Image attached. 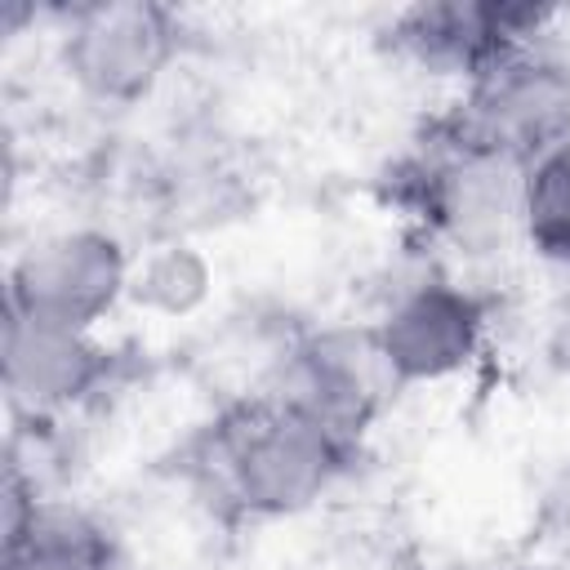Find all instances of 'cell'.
Segmentation results:
<instances>
[{
  "mask_svg": "<svg viewBox=\"0 0 570 570\" xmlns=\"http://www.w3.org/2000/svg\"><path fill=\"white\" fill-rule=\"evenodd\" d=\"M4 570H116V539L94 512L67 499H40L36 481H22L9 463Z\"/></svg>",
  "mask_w": 570,
  "mask_h": 570,
  "instance_id": "9c48e42d",
  "label": "cell"
},
{
  "mask_svg": "<svg viewBox=\"0 0 570 570\" xmlns=\"http://www.w3.org/2000/svg\"><path fill=\"white\" fill-rule=\"evenodd\" d=\"M396 387L374 330H334V334H316L307 338L289 370H285V401L303 405L307 414L325 419L330 428L347 432L356 441V432L379 414V405L387 401V392Z\"/></svg>",
  "mask_w": 570,
  "mask_h": 570,
  "instance_id": "ba28073f",
  "label": "cell"
},
{
  "mask_svg": "<svg viewBox=\"0 0 570 570\" xmlns=\"http://www.w3.org/2000/svg\"><path fill=\"white\" fill-rule=\"evenodd\" d=\"M178 53V22L151 0L85 4L62 40L67 76L98 102H138Z\"/></svg>",
  "mask_w": 570,
  "mask_h": 570,
  "instance_id": "3957f363",
  "label": "cell"
},
{
  "mask_svg": "<svg viewBox=\"0 0 570 570\" xmlns=\"http://www.w3.org/2000/svg\"><path fill=\"white\" fill-rule=\"evenodd\" d=\"M548 356L557 370L570 374V294L561 298V307L552 312V330H548Z\"/></svg>",
  "mask_w": 570,
  "mask_h": 570,
  "instance_id": "7c38bea8",
  "label": "cell"
},
{
  "mask_svg": "<svg viewBox=\"0 0 570 570\" xmlns=\"http://www.w3.org/2000/svg\"><path fill=\"white\" fill-rule=\"evenodd\" d=\"M111 352L89 338V330L27 321L4 307V392L27 419H49L107 383Z\"/></svg>",
  "mask_w": 570,
  "mask_h": 570,
  "instance_id": "52a82bcc",
  "label": "cell"
},
{
  "mask_svg": "<svg viewBox=\"0 0 570 570\" xmlns=\"http://www.w3.org/2000/svg\"><path fill=\"white\" fill-rule=\"evenodd\" d=\"M205 294H209V263L187 245H165L147 254L138 272H129V298L147 312L183 316L200 307Z\"/></svg>",
  "mask_w": 570,
  "mask_h": 570,
  "instance_id": "8fae6325",
  "label": "cell"
},
{
  "mask_svg": "<svg viewBox=\"0 0 570 570\" xmlns=\"http://www.w3.org/2000/svg\"><path fill=\"white\" fill-rule=\"evenodd\" d=\"M129 294V263L116 236L76 227L36 240L9 272V312L45 325L89 330Z\"/></svg>",
  "mask_w": 570,
  "mask_h": 570,
  "instance_id": "277c9868",
  "label": "cell"
},
{
  "mask_svg": "<svg viewBox=\"0 0 570 570\" xmlns=\"http://www.w3.org/2000/svg\"><path fill=\"white\" fill-rule=\"evenodd\" d=\"M543 9L534 4H499V0H441V4H410L392 40L423 67L481 76L503 53L530 45L543 27Z\"/></svg>",
  "mask_w": 570,
  "mask_h": 570,
  "instance_id": "8992f818",
  "label": "cell"
},
{
  "mask_svg": "<svg viewBox=\"0 0 570 570\" xmlns=\"http://www.w3.org/2000/svg\"><path fill=\"white\" fill-rule=\"evenodd\" d=\"M521 232L548 263H561L570 272V138L525 165Z\"/></svg>",
  "mask_w": 570,
  "mask_h": 570,
  "instance_id": "30bf717a",
  "label": "cell"
},
{
  "mask_svg": "<svg viewBox=\"0 0 570 570\" xmlns=\"http://www.w3.org/2000/svg\"><path fill=\"white\" fill-rule=\"evenodd\" d=\"M441 147L512 169L534 165L570 138V67L534 40L468 80L463 102L441 125Z\"/></svg>",
  "mask_w": 570,
  "mask_h": 570,
  "instance_id": "7a4b0ae2",
  "label": "cell"
},
{
  "mask_svg": "<svg viewBox=\"0 0 570 570\" xmlns=\"http://www.w3.org/2000/svg\"><path fill=\"white\" fill-rule=\"evenodd\" d=\"M352 436L267 392L232 405L200 445L214 499L240 517H294L312 508L347 468Z\"/></svg>",
  "mask_w": 570,
  "mask_h": 570,
  "instance_id": "6da1fadb",
  "label": "cell"
},
{
  "mask_svg": "<svg viewBox=\"0 0 570 570\" xmlns=\"http://www.w3.org/2000/svg\"><path fill=\"white\" fill-rule=\"evenodd\" d=\"M481 338H485V303L450 281H423L405 289L374 325V343L396 387L459 374L476 356Z\"/></svg>",
  "mask_w": 570,
  "mask_h": 570,
  "instance_id": "5b68a950",
  "label": "cell"
}]
</instances>
